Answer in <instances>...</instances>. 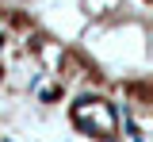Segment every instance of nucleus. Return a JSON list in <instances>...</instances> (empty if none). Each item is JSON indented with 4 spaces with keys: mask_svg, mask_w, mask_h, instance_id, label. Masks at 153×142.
<instances>
[{
    "mask_svg": "<svg viewBox=\"0 0 153 142\" xmlns=\"http://www.w3.org/2000/svg\"><path fill=\"white\" fill-rule=\"evenodd\" d=\"M119 100L111 96H103V92H88V96H80V100L69 108V119L80 135H88V138H100V142H119Z\"/></svg>",
    "mask_w": 153,
    "mask_h": 142,
    "instance_id": "f03ea898",
    "label": "nucleus"
},
{
    "mask_svg": "<svg viewBox=\"0 0 153 142\" xmlns=\"http://www.w3.org/2000/svg\"><path fill=\"white\" fill-rule=\"evenodd\" d=\"M0 27L57 54L92 92L149 115L153 4L149 0H0Z\"/></svg>",
    "mask_w": 153,
    "mask_h": 142,
    "instance_id": "f257e3e1",
    "label": "nucleus"
},
{
    "mask_svg": "<svg viewBox=\"0 0 153 142\" xmlns=\"http://www.w3.org/2000/svg\"><path fill=\"white\" fill-rule=\"evenodd\" d=\"M4 77H8V61H4V46H0V84H4Z\"/></svg>",
    "mask_w": 153,
    "mask_h": 142,
    "instance_id": "7ed1b4c3",
    "label": "nucleus"
}]
</instances>
